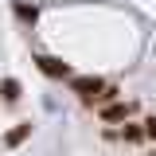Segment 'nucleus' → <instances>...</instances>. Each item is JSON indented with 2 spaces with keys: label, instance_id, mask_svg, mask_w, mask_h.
I'll list each match as a JSON object with an SVG mask.
<instances>
[{
  "label": "nucleus",
  "instance_id": "39448f33",
  "mask_svg": "<svg viewBox=\"0 0 156 156\" xmlns=\"http://www.w3.org/2000/svg\"><path fill=\"white\" fill-rule=\"evenodd\" d=\"M20 98H23V86H20V78L4 74V78H0V101H4V105H16Z\"/></svg>",
  "mask_w": 156,
  "mask_h": 156
},
{
  "label": "nucleus",
  "instance_id": "1a4fd4ad",
  "mask_svg": "<svg viewBox=\"0 0 156 156\" xmlns=\"http://www.w3.org/2000/svg\"><path fill=\"white\" fill-rule=\"evenodd\" d=\"M148 156H156V148H152V152H148Z\"/></svg>",
  "mask_w": 156,
  "mask_h": 156
},
{
  "label": "nucleus",
  "instance_id": "f03ea898",
  "mask_svg": "<svg viewBox=\"0 0 156 156\" xmlns=\"http://www.w3.org/2000/svg\"><path fill=\"white\" fill-rule=\"evenodd\" d=\"M136 113V101H109V105H101L98 117L105 121V125H117V121H129Z\"/></svg>",
  "mask_w": 156,
  "mask_h": 156
},
{
  "label": "nucleus",
  "instance_id": "7ed1b4c3",
  "mask_svg": "<svg viewBox=\"0 0 156 156\" xmlns=\"http://www.w3.org/2000/svg\"><path fill=\"white\" fill-rule=\"evenodd\" d=\"M101 86H105V82H101L98 74H78V78H70V90L82 98V105H86V101H90V98H94Z\"/></svg>",
  "mask_w": 156,
  "mask_h": 156
},
{
  "label": "nucleus",
  "instance_id": "423d86ee",
  "mask_svg": "<svg viewBox=\"0 0 156 156\" xmlns=\"http://www.w3.org/2000/svg\"><path fill=\"white\" fill-rule=\"evenodd\" d=\"M12 12H16L20 23H27V27H35L39 23V8L35 4H27V0H12Z\"/></svg>",
  "mask_w": 156,
  "mask_h": 156
},
{
  "label": "nucleus",
  "instance_id": "6e6552de",
  "mask_svg": "<svg viewBox=\"0 0 156 156\" xmlns=\"http://www.w3.org/2000/svg\"><path fill=\"white\" fill-rule=\"evenodd\" d=\"M140 129H144V140H152V144H156V117H144Z\"/></svg>",
  "mask_w": 156,
  "mask_h": 156
},
{
  "label": "nucleus",
  "instance_id": "0eeeda50",
  "mask_svg": "<svg viewBox=\"0 0 156 156\" xmlns=\"http://www.w3.org/2000/svg\"><path fill=\"white\" fill-rule=\"evenodd\" d=\"M121 140H125V144H140V140H144V129H140V125H129V121H125V129H121Z\"/></svg>",
  "mask_w": 156,
  "mask_h": 156
},
{
  "label": "nucleus",
  "instance_id": "20e7f679",
  "mask_svg": "<svg viewBox=\"0 0 156 156\" xmlns=\"http://www.w3.org/2000/svg\"><path fill=\"white\" fill-rule=\"evenodd\" d=\"M31 133H35V125L31 121H20V125H12L8 133L0 136V148H20L23 140H31Z\"/></svg>",
  "mask_w": 156,
  "mask_h": 156
},
{
  "label": "nucleus",
  "instance_id": "f257e3e1",
  "mask_svg": "<svg viewBox=\"0 0 156 156\" xmlns=\"http://www.w3.org/2000/svg\"><path fill=\"white\" fill-rule=\"evenodd\" d=\"M31 62L39 66V74H43V78H55V82H62V78L70 82V78H74V70H70V62H62L58 55H35Z\"/></svg>",
  "mask_w": 156,
  "mask_h": 156
}]
</instances>
